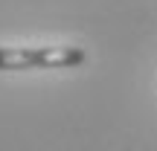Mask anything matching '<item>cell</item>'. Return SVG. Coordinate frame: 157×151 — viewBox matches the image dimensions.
Returning <instances> with one entry per match:
<instances>
[{
	"mask_svg": "<svg viewBox=\"0 0 157 151\" xmlns=\"http://www.w3.org/2000/svg\"><path fill=\"white\" fill-rule=\"evenodd\" d=\"M87 61L82 47H38V70H64Z\"/></svg>",
	"mask_w": 157,
	"mask_h": 151,
	"instance_id": "1",
	"label": "cell"
},
{
	"mask_svg": "<svg viewBox=\"0 0 157 151\" xmlns=\"http://www.w3.org/2000/svg\"><path fill=\"white\" fill-rule=\"evenodd\" d=\"M0 70H38V47H0Z\"/></svg>",
	"mask_w": 157,
	"mask_h": 151,
	"instance_id": "2",
	"label": "cell"
}]
</instances>
